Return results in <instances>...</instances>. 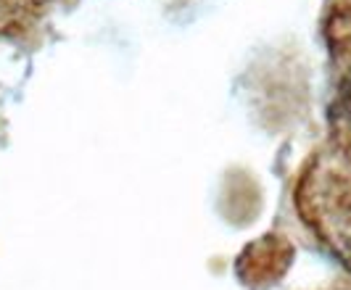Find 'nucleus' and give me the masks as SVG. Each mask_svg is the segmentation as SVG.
<instances>
[{
  "instance_id": "nucleus-1",
  "label": "nucleus",
  "mask_w": 351,
  "mask_h": 290,
  "mask_svg": "<svg viewBox=\"0 0 351 290\" xmlns=\"http://www.w3.org/2000/svg\"><path fill=\"white\" fill-rule=\"evenodd\" d=\"M335 111H338V117L346 124H351V69L346 71V77L341 80L338 98H335Z\"/></svg>"
}]
</instances>
